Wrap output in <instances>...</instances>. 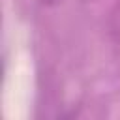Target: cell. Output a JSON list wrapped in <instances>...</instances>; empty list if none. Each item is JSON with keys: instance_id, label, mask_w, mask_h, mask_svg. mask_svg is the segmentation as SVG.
Segmentation results:
<instances>
[{"instance_id": "6da1fadb", "label": "cell", "mask_w": 120, "mask_h": 120, "mask_svg": "<svg viewBox=\"0 0 120 120\" xmlns=\"http://www.w3.org/2000/svg\"><path fill=\"white\" fill-rule=\"evenodd\" d=\"M43 6H47V8H54V6H58L62 0H39Z\"/></svg>"}]
</instances>
